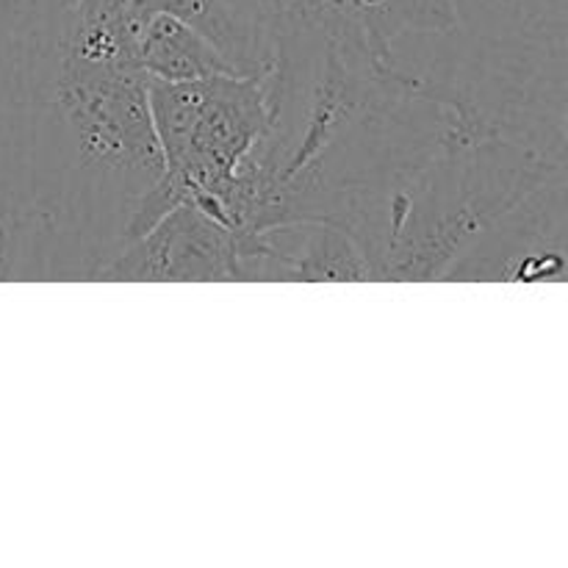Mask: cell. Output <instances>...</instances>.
Returning a JSON list of instances; mask_svg holds the SVG:
<instances>
[{"mask_svg": "<svg viewBox=\"0 0 568 568\" xmlns=\"http://www.w3.org/2000/svg\"><path fill=\"white\" fill-rule=\"evenodd\" d=\"M148 98L170 181L183 200L227 225L233 186L270 136L266 81L253 75L148 81Z\"/></svg>", "mask_w": 568, "mask_h": 568, "instance_id": "1", "label": "cell"}, {"mask_svg": "<svg viewBox=\"0 0 568 568\" xmlns=\"http://www.w3.org/2000/svg\"><path fill=\"white\" fill-rule=\"evenodd\" d=\"M253 250V233L227 227L192 200H181L98 281H247Z\"/></svg>", "mask_w": 568, "mask_h": 568, "instance_id": "2", "label": "cell"}, {"mask_svg": "<svg viewBox=\"0 0 568 568\" xmlns=\"http://www.w3.org/2000/svg\"><path fill=\"white\" fill-rule=\"evenodd\" d=\"M136 53L148 81H200L239 75L205 33L172 14L144 17L136 31Z\"/></svg>", "mask_w": 568, "mask_h": 568, "instance_id": "3", "label": "cell"}, {"mask_svg": "<svg viewBox=\"0 0 568 568\" xmlns=\"http://www.w3.org/2000/svg\"><path fill=\"white\" fill-rule=\"evenodd\" d=\"M347 6L375 61L386 70H397V44L405 37L449 39L460 26L455 0H347Z\"/></svg>", "mask_w": 568, "mask_h": 568, "instance_id": "4", "label": "cell"}]
</instances>
